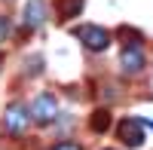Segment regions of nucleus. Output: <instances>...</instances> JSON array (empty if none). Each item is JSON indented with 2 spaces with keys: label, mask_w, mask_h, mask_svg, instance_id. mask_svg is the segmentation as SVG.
I'll return each mask as SVG.
<instances>
[{
  "label": "nucleus",
  "mask_w": 153,
  "mask_h": 150,
  "mask_svg": "<svg viewBox=\"0 0 153 150\" xmlns=\"http://www.w3.org/2000/svg\"><path fill=\"white\" fill-rule=\"evenodd\" d=\"M74 37H80L86 49H92V52H104L110 46V31L101 28V25H80V28L74 31Z\"/></svg>",
  "instance_id": "1"
},
{
  "label": "nucleus",
  "mask_w": 153,
  "mask_h": 150,
  "mask_svg": "<svg viewBox=\"0 0 153 150\" xmlns=\"http://www.w3.org/2000/svg\"><path fill=\"white\" fill-rule=\"evenodd\" d=\"M52 150H83L80 144H74V141H61V144H55Z\"/></svg>",
  "instance_id": "11"
},
{
  "label": "nucleus",
  "mask_w": 153,
  "mask_h": 150,
  "mask_svg": "<svg viewBox=\"0 0 153 150\" xmlns=\"http://www.w3.org/2000/svg\"><path fill=\"white\" fill-rule=\"evenodd\" d=\"M9 28H12V25H9V19H6V16H0V43H3L6 37H9Z\"/></svg>",
  "instance_id": "10"
},
{
  "label": "nucleus",
  "mask_w": 153,
  "mask_h": 150,
  "mask_svg": "<svg viewBox=\"0 0 153 150\" xmlns=\"http://www.w3.org/2000/svg\"><path fill=\"white\" fill-rule=\"evenodd\" d=\"M28 123H31V110L25 107V104H9V107H6V114H3V126H6L9 135H25Z\"/></svg>",
  "instance_id": "4"
},
{
  "label": "nucleus",
  "mask_w": 153,
  "mask_h": 150,
  "mask_svg": "<svg viewBox=\"0 0 153 150\" xmlns=\"http://www.w3.org/2000/svg\"><path fill=\"white\" fill-rule=\"evenodd\" d=\"M58 117V101H55V95L52 92H40L34 98V104H31V120L34 123H40V126H49Z\"/></svg>",
  "instance_id": "3"
},
{
  "label": "nucleus",
  "mask_w": 153,
  "mask_h": 150,
  "mask_svg": "<svg viewBox=\"0 0 153 150\" xmlns=\"http://www.w3.org/2000/svg\"><path fill=\"white\" fill-rule=\"evenodd\" d=\"M144 65H147V55H144L141 46H123V52H120V68H123V74H141Z\"/></svg>",
  "instance_id": "5"
},
{
  "label": "nucleus",
  "mask_w": 153,
  "mask_h": 150,
  "mask_svg": "<svg viewBox=\"0 0 153 150\" xmlns=\"http://www.w3.org/2000/svg\"><path fill=\"white\" fill-rule=\"evenodd\" d=\"M117 37H126V46H141V40H144V37H141V31H135V28H120L117 31Z\"/></svg>",
  "instance_id": "9"
},
{
  "label": "nucleus",
  "mask_w": 153,
  "mask_h": 150,
  "mask_svg": "<svg viewBox=\"0 0 153 150\" xmlns=\"http://www.w3.org/2000/svg\"><path fill=\"white\" fill-rule=\"evenodd\" d=\"M117 138L126 144V147H141L147 138H144V120L141 117H126L117 123Z\"/></svg>",
  "instance_id": "2"
},
{
  "label": "nucleus",
  "mask_w": 153,
  "mask_h": 150,
  "mask_svg": "<svg viewBox=\"0 0 153 150\" xmlns=\"http://www.w3.org/2000/svg\"><path fill=\"white\" fill-rule=\"evenodd\" d=\"M58 16L61 19H76V16H80V12H83V6H86V0H58Z\"/></svg>",
  "instance_id": "7"
},
{
  "label": "nucleus",
  "mask_w": 153,
  "mask_h": 150,
  "mask_svg": "<svg viewBox=\"0 0 153 150\" xmlns=\"http://www.w3.org/2000/svg\"><path fill=\"white\" fill-rule=\"evenodd\" d=\"M89 126H92L95 132H107V126H110V110H95L92 120H89Z\"/></svg>",
  "instance_id": "8"
},
{
  "label": "nucleus",
  "mask_w": 153,
  "mask_h": 150,
  "mask_svg": "<svg viewBox=\"0 0 153 150\" xmlns=\"http://www.w3.org/2000/svg\"><path fill=\"white\" fill-rule=\"evenodd\" d=\"M22 16H25V25H28V28H43V22H46V0H28Z\"/></svg>",
  "instance_id": "6"
},
{
  "label": "nucleus",
  "mask_w": 153,
  "mask_h": 150,
  "mask_svg": "<svg viewBox=\"0 0 153 150\" xmlns=\"http://www.w3.org/2000/svg\"><path fill=\"white\" fill-rule=\"evenodd\" d=\"M107 150H110V147H107Z\"/></svg>",
  "instance_id": "12"
}]
</instances>
